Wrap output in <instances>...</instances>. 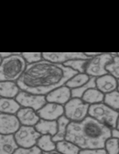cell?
<instances>
[{
	"label": "cell",
	"mask_w": 119,
	"mask_h": 154,
	"mask_svg": "<svg viewBox=\"0 0 119 154\" xmlns=\"http://www.w3.org/2000/svg\"><path fill=\"white\" fill-rule=\"evenodd\" d=\"M78 72L72 69L46 60L28 64L17 84L21 91L39 95H47L53 90L65 85Z\"/></svg>",
	"instance_id": "6da1fadb"
},
{
	"label": "cell",
	"mask_w": 119,
	"mask_h": 154,
	"mask_svg": "<svg viewBox=\"0 0 119 154\" xmlns=\"http://www.w3.org/2000/svg\"><path fill=\"white\" fill-rule=\"evenodd\" d=\"M112 130L88 116L81 122L69 124L66 140L76 144L81 149H105V141L112 137Z\"/></svg>",
	"instance_id": "7a4b0ae2"
},
{
	"label": "cell",
	"mask_w": 119,
	"mask_h": 154,
	"mask_svg": "<svg viewBox=\"0 0 119 154\" xmlns=\"http://www.w3.org/2000/svg\"><path fill=\"white\" fill-rule=\"evenodd\" d=\"M28 63L20 52L3 58L0 63V80L1 82H17L24 73Z\"/></svg>",
	"instance_id": "3957f363"
},
{
	"label": "cell",
	"mask_w": 119,
	"mask_h": 154,
	"mask_svg": "<svg viewBox=\"0 0 119 154\" xmlns=\"http://www.w3.org/2000/svg\"><path fill=\"white\" fill-rule=\"evenodd\" d=\"M88 116L96 119L98 122L102 123L103 125L110 128L111 129H115L119 118V113L103 102L90 106Z\"/></svg>",
	"instance_id": "277c9868"
},
{
	"label": "cell",
	"mask_w": 119,
	"mask_h": 154,
	"mask_svg": "<svg viewBox=\"0 0 119 154\" xmlns=\"http://www.w3.org/2000/svg\"><path fill=\"white\" fill-rule=\"evenodd\" d=\"M114 53L103 52L99 53L94 57H91L87 60L85 66V73L88 74L91 78H98L108 72L105 70L106 65L112 61Z\"/></svg>",
	"instance_id": "5b68a950"
},
{
	"label": "cell",
	"mask_w": 119,
	"mask_h": 154,
	"mask_svg": "<svg viewBox=\"0 0 119 154\" xmlns=\"http://www.w3.org/2000/svg\"><path fill=\"white\" fill-rule=\"evenodd\" d=\"M89 107L82 98H72L64 106V116L71 122H81L88 117Z\"/></svg>",
	"instance_id": "8992f818"
},
{
	"label": "cell",
	"mask_w": 119,
	"mask_h": 154,
	"mask_svg": "<svg viewBox=\"0 0 119 154\" xmlns=\"http://www.w3.org/2000/svg\"><path fill=\"white\" fill-rule=\"evenodd\" d=\"M14 136L18 147L29 149L37 146V142L41 135L37 131L35 127L21 126Z\"/></svg>",
	"instance_id": "52a82bcc"
},
{
	"label": "cell",
	"mask_w": 119,
	"mask_h": 154,
	"mask_svg": "<svg viewBox=\"0 0 119 154\" xmlns=\"http://www.w3.org/2000/svg\"><path fill=\"white\" fill-rule=\"evenodd\" d=\"M17 103L20 105L21 107H29L36 110L37 112L41 109L48 102L46 95H39L31 94L29 92L21 91L16 97Z\"/></svg>",
	"instance_id": "ba28073f"
},
{
	"label": "cell",
	"mask_w": 119,
	"mask_h": 154,
	"mask_svg": "<svg viewBox=\"0 0 119 154\" xmlns=\"http://www.w3.org/2000/svg\"><path fill=\"white\" fill-rule=\"evenodd\" d=\"M43 60L64 64L72 60H89L84 52H42Z\"/></svg>",
	"instance_id": "9c48e42d"
},
{
	"label": "cell",
	"mask_w": 119,
	"mask_h": 154,
	"mask_svg": "<svg viewBox=\"0 0 119 154\" xmlns=\"http://www.w3.org/2000/svg\"><path fill=\"white\" fill-rule=\"evenodd\" d=\"M20 127L21 124L17 115H0V133L1 135H15Z\"/></svg>",
	"instance_id": "30bf717a"
},
{
	"label": "cell",
	"mask_w": 119,
	"mask_h": 154,
	"mask_svg": "<svg viewBox=\"0 0 119 154\" xmlns=\"http://www.w3.org/2000/svg\"><path fill=\"white\" fill-rule=\"evenodd\" d=\"M41 119L57 121L64 116V106L54 103H47L41 109L38 111Z\"/></svg>",
	"instance_id": "8fae6325"
},
{
	"label": "cell",
	"mask_w": 119,
	"mask_h": 154,
	"mask_svg": "<svg viewBox=\"0 0 119 154\" xmlns=\"http://www.w3.org/2000/svg\"><path fill=\"white\" fill-rule=\"evenodd\" d=\"M48 103H54L58 105L65 106L72 97V89H70L67 85H63L59 87L49 94L46 95Z\"/></svg>",
	"instance_id": "7c38bea8"
},
{
	"label": "cell",
	"mask_w": 119,
	"mask_h": 154,
	"mask_svg": "<svg viewBox=\"0 0 119 154\" xmlns=\"http://www.w3.org/2000/svg\"><path fill=\"white\" fill-rule=\"evenodd\" d=\"M17 117L21 126L27 127H35L38 123V121L41 120L38 112L29 107H21L17 112Z\"/></svg>",
	"instance_id": "4fadbf2b"
},
{
	"label": "cell",
	"mask_w": 119,
	"mask_h": 154,
	"mask_svg": "<svg viewBox=\"0 0 119 154\" xmlns=\"http://www.w3.org/2000/svg\"><path fill=\"white\" fill-rule=\"evenodd\" d=\"M96 88L105 94L113 93L118 88V80L107 73L96 78Z\"/></svg>",
	"instance_id": "5bb4252c"
},
{
	"label": "cell",
	"mask_w": 119,
	"mask_h": 154,
	"mask_svg": "<svg viewBox=\"0 0 119 154\" xmlns=\"http://www.w3.org/2000/svg\"><path fill=\"white\" fill-rule=\"evenodd\" d=\"M18 148L14 135H0V154H14Z\"/></svg>",
	"instance_id": "9a60e30c"
},
{
	"label": "cell",
	"mask_w": 119,
	"mask_h": 154,
	"mask_svg": "<svg viewBox=\"0 0 119 154\" xmlns=\"http://www.w3.org/2000/svg\"><path fill=\"white\" fill-rule=\"evenodd\" d=\"M21 92L16 82H1L0 83V95L3 98L16 99L18 94Z\"/></svg>",
	"instance_id": "2e32d148"
},
{
	"label": "cell",
	"mask_w": 119,
	"mask_h": 154,
	"mask_svg": "<svg viewBox=\"0 0 119 154\" xmlns=\"http://www.w3.org/2000/svg\"><path fill=\"white\" fill-rule=\"evenodd\" d=\"M35 128L41 135H50L54 137L58 131V122L41 119L35 126Z\"/></svg>",
	"instance_id": "e0dca14e"
},
{
	"label": "cell",
	"mask_w": 119,
	"mask_h": 154,
	"mask_svg": "<svg viewBox=\"0 0 119 154\" xmlns=\"http://www.w3.org/2000/svg\"><path fill=\"white\" fill-rule=\"evenodd\" d=\"M105 94H103L101 91H99L96 87L95 88H91L89 89L84 95L82 99L84 102L88 104L89 106L96 105V104H100L103 103L105 100Z\"/></svg>",
	"instance_id": "ac0fdd59"
},
{
	"label": "cell",
	"mask_w": 119,
	"mask_h": 154,
	"mask_svg": "<svg viewBox=\"0 0 119 154\" xmlns=\"http://www.w3.org/2000/svg\"><path fill=\"white\" fill-rule=\"evenodd\" d=\"M20 108V105L17 103L16 99L3 97L0 98V111H1V114L17 115Z\"/></svg>",
	"instance_id": "d6986e66"
},
{
	"label": "cell",
	"mask_w": 119,
	"mask_h": 154,
	"mask_svg": "<svg viewBox=\"0 0 119 154\" xmlns=\"http://www.w3.org/2000/svg\"><path fill=\"white\" fill-rule=\"evenodd\" d=\"M58 131L57 134L54 137H52L54 142H59L66 140V135H67V128L69 124L71 123V121L65 117V116H63L62 118H60L58 120Z\"/></svg>",
	"instance_id": "ffe728a7"
},
{
	"label": "cell",
	"mask_w": 119,
	"mask_h": 154,
	"mask_svg": "<svg viewBox=\"0 0 119 154\" xmlns=\"http://www.w3.org/2000/svg\"><path fill=\"white\" fill-rule=\"evenodd\" d=\"M56 149L62 154H79L82 150L80 147L67 140L57 142Z\"/></svg>",
	"instance_id": "44dd1931"
},
{
	"label": "cell",
	"mask_w": 119,
	"mask_h": 154,
	"mask_svg": "<svg viewBox=\"0 0 119 154\" xmlns=\"http://www.w3.org/2000/svg\"><path fill=\"white\" fill-rule=\"evenodd\" d=\"M91 79V77L86 74V73H77L75 74L73 77L66 83L65 85H67L70 89H76V88H79V87H82L84 86V85H86Z\"/></svg>",
	"instance_id": "7402d4cb"
},
{
	"label": "cell",
	"mask_w": 119,
	"mask_h": 154,
	"mask_svg": "<svg viewBox=\"0 0 119 154\" xmlns=\"http://www.w3.org/2000/svg\"><path fill=\"white\" fill-rule=\"evenodd\" d=\"M37 146L41 151H52L56 149L57 143L54 142L52 136L50 135H41L37 142Z\"/></svg>",
	"instance_id": "603a6c76"
},
{
	"label": "cell",
	"mask_w": 119,
	"mask_h": 154,
	"mask_svg": "<svg viewBox=\"0 0 119 154\" xmlns=\"http://www.w3.org/2000/svg\"><path fill=\"white\" fill-rule=\"evenodd\" d=\"M96 87V78H91L90 81L82 87L72 90V98H82L83 95L91 88Z\"/></svg>",
	"instance_id": "cb8c5ba5"
},
{
	"label": "cell",
	"mask_w": 119,
	"mask_h": 154,
	"mask_svg": "<svg viewBox=\"0 0 119 154\" xmlns=\"http://www.w3.org/2000/svg\"><path fill=\"white\" fill-rule=\"evenodd\" d=\"M106 72L119 80V53H114L112 61L105 67Z\"/></svg>",
	"instance_id": "d4e9b609"
},
{
	"label": "cell",
	"mask_w": 119,
	"mask_h": 154,
	"mask_svg": "<svg viewBox=\"0 0 119 154\" xmlns=\"http://www.w3.org/2000/svg\"><path fill=\"white\" fill-rule=\"evenodd\" d=\"M104 103L119 113V91L116 90L113 93L105 94Z\"/></svg>",
	"instance_id": "484cf974"
},
{
	"label": "cell",
	"mask_w": 119,
	"mask_h": 154,
	"mask_svg": "<svg viewBox=\"0 0 119 154\" xmlns=\"http://www.w3.org/2000/svg\"><path fill=\"white\" fill-rule=\"evenodd\" d=\"M87 60H72L65 63L63 65L72 69L79 73H85V66Z\"/></svg>",
	"instance_id": "4316f807"
},
{
	"label": "cell",
	"mask_w": 119,
	"mask_h": 154,
	"mask_svg": "<svg viewBox=\"0 0 119 154\" xmlns=\"http://www.w3.org/2000/svg\"><path fill=\"white\" fill-rule=\"evenodd\" d=\"M105 149L107 154H119V139L111 137L105 141Z\"/></svg>",
	"instance_id": "83f0119b"
},
{
	"label": "cell",
	"mask_w": 119,
	"mask_h": 154,
	"mask_svg": "<svg viewBox=\"0 0 119 154\" xmlns=\"http://www.w3.org/2000/svg\"><path fill=\"white\" fill-rule=\"evenodd\" d=\"M22 56L28 64L36 63L43 60L42 52H22Z\"/></svg>",
	"instance_id": "f1b7e54d"
},
{
	"label": "cell",
	"mask_w": 119,
	"mask_h": 154,
	"mask_svg": "<svg viewBox=\"0 0 119 154\" xmlns=\"http://www.w3.org/2000/svg\"><path fill=\"white\" fill-rule=\"evenodd\" d=\"M41 150L39 149V148L38 146H34L32 148H20L19 147L15 152L14 154H41Z\"/></svg>",
	"instance_id": "f546056e"
},
{
	"label": "cell",
	"mask_w": 119,
	"mask_h": 154,
	"mask_svg": "<svg viewBox=\"0 0 119 154\" xmlns=\"http://www.w3.org/2000/svg\"><path fill=\"white\" fill-rule=\"evenodd\" d=\"M79 154H107L105 149H82Z\"/></svg>",
	"instance_id": "4dcf8cb0"
},
{
	"label": "cell",
	"mask_w": 119,
	"mask_h": 154,
	"mask_svg": "<svg viewBox=\"0 0 119 154\" xmlns=\"http://www.w3.org/2000/svg\"><path fill=\"white\" fill-rule=\"evenodd\" d=\"M41 154H62L61 152H59L57 149H55V150H52V151H42L41 152Z\"/></svg>",
	"instance_id": "1f68e13d"
},
{
	"label": "cell",
	"mask_w": 119,
	"mask_h": 154,
	"mask_svg": "<svg viewBox=\"0 0 119 154\" xmlns=\"http://www.w3.org/2000/svg\"><path fill=\"white\" fill-rule=\"evenodd\" d=\"M12 54H13L12 52H1V53H0V55H1V59H3V58L9 57V56H11Z\"/></svg>",
	"instance_id": "d6a6232c"
},
{
	"label": "cell",
	"mask_w": 119,
	"mask_h": 154,
	"mask_svg": "<svg viewBox=\"0 0 119 154\" xmlns=\"http://www.w3.org/2000/svg\"><path fill=\"white\" fill-rule=\"evenodd\" d=\"M112 136L119 139V131H117L116 129H113L112 130Z\"/></svg>",
	"instance_id": "836d02e7"
},
{
	"label": "cell",
	"mask_w": 119,
	"mask_h": 154,
	"mask_svg": "<svg viewBox=\"0 0 119 154\" xmlns=\"http://www.w3.org/2000/svg\"><path fill=\"white\" fill-rule=\"evenodd\" d=\"M115 129H116L117 131H119V118H118V120H117V123H116V128H115Z\"/></svg>",
	"instance_id": "e575fe53"
},
{
	"label": "cell",
	"mask_w": 119,
	"mask_h": 154,
	"mask_svg": "<svg viewBox=\"0 0 119 154\" xmlns=\"http://www.w3.org/2000/svg\"><path fill=\"white\" fill-rule=\"evenodd\" d=\"M117 90L119 91V80H118V88H117Z\"/></svg>",
	"instance_id": "d590c367"
}]
</instances>
